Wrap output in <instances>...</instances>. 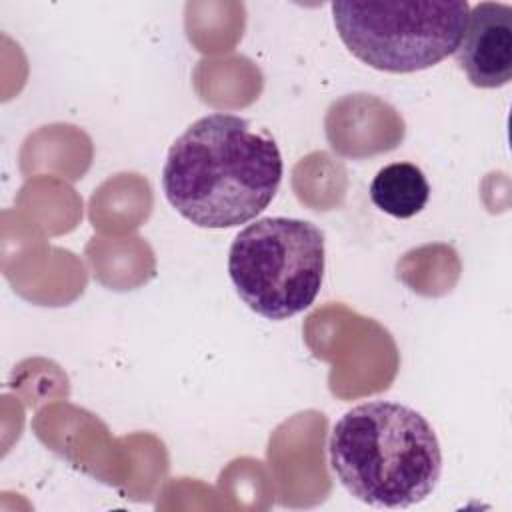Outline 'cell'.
<instances>
[{"instance_id": "1", "label": "cell", "mask_w": 512, "mask_h": 512, "mask_svg": "<svg viewBox=\"0 0 512 512\" xmlns=\"http://www.w3.org/2000/svg\"><path fill=\"white\" fill-rule=\"evenodd\" d=\"M284 162L264 130L236 114L214 112L192 122L170 146L162 190L170 206L198 228H234L274 200Z\"/></svg>"}, {"instance_id": "2", "label": "cell", "mask_w": 512, "mask_h": 512, "mask_svg": "<svg viewBox=\"0 0 512 512\" xmlns=\"http://www.w3.org/2000/svg\"><path fill=\"white\" fill-rule=\"evenodd\" d=\"M330 468L358 500L378 508H408L438 484L442 450L430 422L410 406L372 400L334 424Z\"/></svg>"}, {"instance_id": "3", "label": "cell", "mask_w": 512, "mask_h": 512, "mask_svg": "<svg viewBox=\"0 0 512 512\" xmlns=\"http://www.w3.org/2000/svg\"><path fill=\"white\" fill-rule=\"evenodd\" d=\"M324 254V232L316 224L268 216L236 234L228 252V274L250 310L268 320H286L316 300Z\"/></svg>"}, {"instance_id": "4", "label": "cell", "mask_w": 512, "mask_h": 512, "mask_svg": "<svg viewBox=\"0 0 512 512\" xmlns=\"http://www.w3.org/2000/svg\"><path fill=\"white\" fill-rule=\"evenodd\" d=\"M332 18L344 46L374 70L408 74L436 66L462 38L466 0L332 2Z\"/></svg>"}, {"instance_id": "5", "label": "cell", "mask_w": 512, "mask_h": 512, "mask_svg": "<svg viewBox=\"0 0 512 512\" xmlns=\"http://www.w3.org/2000/svg\"><path fill=\"white\" fill-rule=\"evenodd\" d=\"M456 64L476 88H500L512 78V8L502 2H480L454 50Z\"/></svg>"}, {"instance_id": "6", "label": "cell", "mask_w": 512, "mask_h": 512, "mask_svg": "<svg viewBox=\"0 0 512 512\" xmlns=\"http://www.w3.org/2000/svg\"><path fill=\"white\" fill-rule=\"evenodd\" d=\"M430 184L424 172L410 162H394L380 168L370 184V200L392 218H412L424 210Z\"/></svg>"}]
</instances>
